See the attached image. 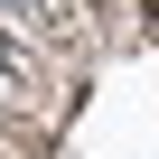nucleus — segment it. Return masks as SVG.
Returning a JSON list of instances; mask_svg holds the SVG:
<instances>
[{
	"label": "nucleus",
	"instance_id": "obj_1",
	"mask_svg": "<svg viewBox=\"0 0 159 159\" xmlns=\"http://www.w3.org/2000/svg\"><path fill=\"white\" fill-rule=\"evenodd\" d=\"M140 28H150V38H159V0H140Z\"/></svg>",
	"mask_w": 159,
	"mask_h": 159
}]
</instances>
